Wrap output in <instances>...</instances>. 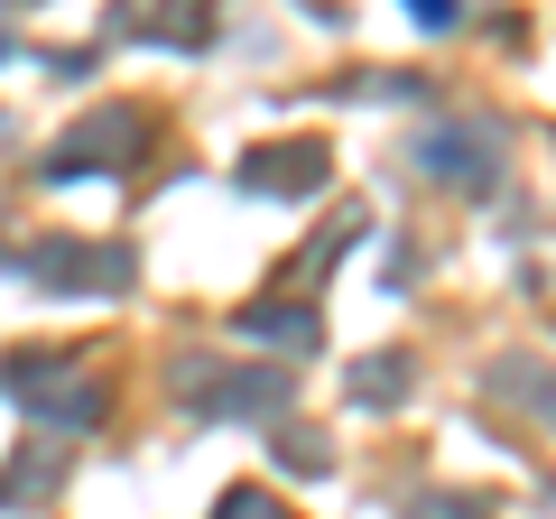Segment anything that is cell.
Wrapping results in <instances>:
<instances>
[{"instance_id":"1","label":"cell","mask_w":556,"mask_h":519,"mask_svg":"<svg viewBox=\"0 0 556 519\" xmlns=\"http://www.w3.org/2000/svg\"><path fill=\"white\" fill-rule=\"evenodd\" d=\"M0 390L47 427H93L102 418V380H75V362H10Z\"/></svg>"},{"instance_id":"2","label":"cell","mask_w":556,"mask_h":519,"mask_svg":"<svg viewBox=\"0 0 556 519\" xmlns=\"http://www.w3.org/2000/svg\"><path fill=\"white\" fill-rule=\"evenodd\" d=\"M130 140H149V112L112 102V112H93L84 130H65V149L47 159V177H102V167H121V159H130Z\"/></svg>"},{"instance_id":"3","label":"cell","mask_w":556,"mask_h":519,"mask_svg":"<svg viewBox=\"0 0 556 519\" xmlns=\"http://www.w3.org/2000/svg\"><path fill=\"white\" fill-rule=\"evenodd\" d=\"M121 38H159V47H204L214 38V0H121Z\"/></svg>"},{"instance_id":"4","label":"cell","mask_w":556,"mask_h":519,"mask_svg":"<svg viewBox=\"0 0 556 519\" xmlns=\"http://www.w3.org/2000/svg\"><path fill=\"white\" fill-rule=\"evenodd\" d=\"M241 186H251V195H316V186H325V149H316V140H298V149H251V159H241Z\"/></svg>"},{"instance_id":"5","label":"cell","mask_w":556,"mask_h":519,"mask_svg":"<svg viewBox=\"0 0 556 519\" xmlns=\"http://www.w3.org/2000/svg\"><path fill=\"white\" fill-rule=\"evenodd\" d=\"M427 167H437V177H455V186H492L501 177V149H492V130H455V140H427Z\"/></svg>"},{"instance_id":"6","label":"cell","mask_w":556,"mask_h":519,"mask_svg":"<svg viewBox=\"0 0 556 519\" xmlns=\"http://www.w3.org/2000/svg\"><path fill=\"white\" fill-rule=\"evenodd\" d=\"M214 418H269L278 400H288V371H260V380H223V390H195Z\"/></svg>"},{"instance_id":"7","label":"cell","mask_w":556,"mask_h":519,"mask_svg":"<svg viewBox=\"0 0 556 519\" xmlns=\"http://www.w3.org/2000/svg\"><path fill=\"white\" fill-rule=\"evenodd\" d=\"M28 269H38V279H65V288H75V279H102V288L130 279V260H121V251H28Z\"/></svg>"},{"instance_id":"8","label":"cell","mask_w":556,"mask_h":519,"mask_svg":"<svg viewBox=\"0 0 556 519\" xmlns=\"http://www.w3.org/2000/svg\"><path fill=\"white\" fill-rule=\"evenodd\" d=\"M241 334H269V343H316V306H241Z\"/></svg>"},{"instance_id":"9","label":"cell","mask_w":556,"mask_h":519,"mask_svg":"<svg viewBox=\"0 0 556 519\" xmlns=\"http://www.w3.org/2000/svg\"><path fill=\"white\" fill-rule=\"evenodd\" d=\"M47 473H56V445H38V455H28L20 473L0 482V510H20V501H38V492H47Z\"/></svg>"},{"instance_id":"10","label":"cell","mask_w":556,"mask_h":519,"mask_svg":"<svg viewBox=\"0 0 556 519\" xmlns=\"http://www.w3.org/2000/svg\"><path fill=\"white\" fill-rule=\"evenodd\" d=\"M399 371H408V362H362V380H353V400H362V408H390L399 390H408V380H399Z\"/></svg>"},{"instance_id":"11","label":"cell","mask_w":556,"mask_h":519,"mask_svg":"<svg viewBox=\"0 0 556 519\" xmlns=\"http://www.w3.org/2000/svg\"><path fill=\"white\" fill-rule=\"evenodd\" d=\"M214 519H278V510H269V501H260V492H232V501H223Z\"/></svg>"},{"instance_id":"12","label":"cell","mask_w":556,"mask_h":519,"mask_svg":"<svg viewBox=\"0 0 556 519\" xmlns=\"http://www.w3.org/2000/svg\"><path fill=\"white\" fill-rule=\"evenodd\" d=\"M417 10V28H455V0H408Z\"/></svg>"},{"instance_id":"13","label":"cell","mask_w":556,"mask_h":519,"mask_svg":"<svg viewBox=\"0 0 556 519\" xmlns=\"http://www.w3.org/2000/svg\"><path fill=\"white\" fill-rule=\"evenodd\" d=\"M0 56H10V38H0Z\"/></svg>"}]
</instances>
